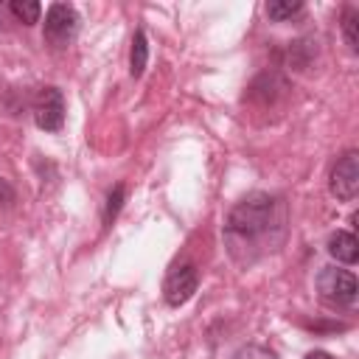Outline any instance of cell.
I'll return each mask as SVG.
<instances>
[{
	"label": "cell",
	"instance_id": "1",
	"mask_svg": "<svg viewBox=\"0 0 359 359\" xmlns=\"http://www.w3.org/2000/svg\"><path fill=\"white\" fill-rule=\"evenodd\" d=\"M286 233V205L272 194H250L233 205L224 222V241L238 264H252L275 250Z\"/></svg>",
	"mask_w": 359,
	"mask_h": 359
},
{
	"label": "cell",
	"instance_id": "2",
	"mask_svg": "<svg viewBox=\"0 0 359 359\" xmlns=\"http://www.w3.org/2000/svg\"><path fill=\"white\" fill-rule=\"evenodd\" d=\"M317 289H320V297L331 306H353L359 292L356 278L348 269H337V266H325L317 275Z\"/></svg>",
	"mask_w": 359,
	"mask_h": 359
},
{
	"label": "cell",
	"instance_id": "3",
	"mask_svg": "<svg viewBox=\"0 0 359 359\" xmlns=\"http://www.w3.org/2000/svg\"><path fill=\"white\" fill-rule=\"evenodd\" d=\"M79 31V14L73 6L67 3H53L45 14V28H42V36L48 45L53 48H67L73 42Z\"/></svg>",
	"mask_w": 359,
	"mask_h": 359
},
{
	"label": "cell",
	"instance_id": "4",
	"mask_svg": "<svg viewBox=\"0 0 359 359\" xmlns=\"http://www.w3.org/2000/svg\"><path fill=\"white\" fill-rule=\"evenodd\" d=\"M34 121L42 132H59L65 126V95L59 87H42L34 98Z\"/></svg>",
	"mask_w": 359,
	"mask_h": 359
},
{
	"label": "cell",
	"instance_id": "5",
	"mask_svg": "<svg viewBox=\"0 0 359 359\" xmlns=\"http://www.w3.org/2000/svg\"><path fill=\"white\" fill-rule=\"evenodd\" d=\"M328 188H331V194H334L337 199H342V202L356 199V194H359V154H356L353 149L345 151V154L337 160V165L331 168Z\"/></svg>",
	"mask_w": 359,
	"mask_h": 359
},
{
	"label": "cell",
	"instance_id": "6",
	"mask_svg": "<svg viewBox=\"0 0 359 359\" xmlns=\"http://www.w3.org/2000/svg\"><path fill=\"white\" fill-rule=\"evenodd\" d=\"M199 286V275H196V266L194 264H180L174 266L168 275H165V283H163V297L168 306H182L194 297Z\"/></svg>",
	"mask_w": 359,
	"mask_h": 359
},
{
	"label": "cell",
	"instance_id": "7",
	"mask_svg": "<svg viewBox=\"0 0 359 359\" xmlns=\"http://www.w3.org/2000/svg\"><path fill=\"white\" fill-rule=\"evenodd\" d=\"M328 252H331V258H337L339 264H356V258H359V241H356L353 233L337 230V233L328 238Z\"/></svg>",
	"mask_w": 359,
	"mask_h": 359
},
{
	"label": "cell",
	"instance_id": "8",
	"mask_svg": "<svg viewBox=\"0 0 359 359\" xmlns=\"http://www.w3.org/2000/svg\"><path fill=\"white\" fill-rule=\"evenodd\" d=\"M146 62H149V42H146V31L137 28L135 36H132V53H129V73L137 79L143 76L146 70Z\"/></svg>",
	"mask_w": 359,
	"mask_h": 359
},
{
	"label": "cell",
	"instance_id": "9",
	"mask_svg": "<svg viewBox=\"0 0 359 359\" xmlns=\"http://www.w3.org/2000/svg\"><path fill=\"white\" fill-rule=\"evenodd\" d=\"M8 11H11L20 22L31 25V22H36V20H39L42 6H39L36 0H11V3H8Z\"/></svg>",
	"mask_w": 359,
	"mask_h": 359
},
{
	"label": "cell",
	"instance_id": "10",
	"mask_svg": "<svg viewBox=\"0 0 359 359\" xmlns=\"http://www.w3.org/2000/svg\"><path fill=\"white\" fill-rule=\"evenodd\" d=\"M303 11V3L300 0H272L266 6V14L275 20V22H283V20H292L294 14Z\"/></svg>",
	"mask_w": 359,
	"mask_h": 359
},
{
	"label": "cell",
	"instance_id": "11",
	"mask_svg": "<svg viewBox=\"0 0 359 359\" xmlns=\"http://www.w3.org/2000/svg\"><path fill=\"white\" fill-rule=\"evenodd\" d=\"M356 28H359V11L356 8H345L342 11V34H345V42H348L351 50H359V34H356Z\"/></svg>",
	"mask_w": 359,
	"mask_h": 359
},
{
	"label": "cell",
	"instance_id": "12",
	"mask_svg": "<svg viewBox=\"0 0 359 359\" xmlns=\"http://www.w3.org/2000/svg\"><path fill=\"white\" fill-rule=\"evenodd\" d=\"M123 185H115L112 191H109V196H107V208H104V222L109 224L115 216H118V210H121V205H123Z\"/></svg>",
	"mask_w": 359,
	"mask_h": 359
},
{
	"label": "cell",
	"instance_id": "13",
	"mask_svg": "<svg viewBox=\"0 0 359 359\" xmlns=\"http://www.w3.org/2000/svg\"><path fill=\"white\" fill-rule=\"evenodd\" d=\"M11 202H14V188L6 180H0V205H11Z\"/></svg>",
	"mask_w": 359,
	"mask_h": 359
},
{
	"label": "cell",
	"instance_id": "14",
	"mask_svg": "<svg viewBox=\"0 0 359 359\" xmlns=\"http://www.w3.org/2000/svg\"><path fill=\"white\" fill-rule=\"evenodd\" d=\"M306 359H334L328 351H311V353H306Z\"/></svg>",
	"mask_w": 359,
	"mask_h": 359
}]
</instances>
